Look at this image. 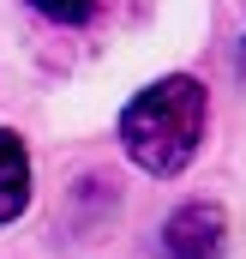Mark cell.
<instances>
[{
  "label": "cell",
  "mask_w": 246,
  "mask_h": 259,
  "mask_svg": "<svg viewBox=\"0 0 246 259\" xmlns=\"http://www.w3.org/2000/svg\"><path fill=\"white\" fill-rule=\"evenodd\" d=\"M228 247V211L216 199H192L162 223V253L168 259H222Z\"/></svg>",
  "instance_id": "7a4b0ae2"
},
{
  "label": "cell",
  "mask_w": 246,
  "mask_h": 259,
  "mask_svg": "<svg viewBox=\"0 0 246 259\" xmlns=\"http://www.w3.org/2000/svg\"><path fill=\"white\" fill-rule=\"evenodd\" d=\"M30 211V151L12 127H0V223Z\"/></svg>",
  "instance_id": "3957f363"
},
{
  "label": "cell",
  "mask_w": 246,
  "mask_h": 259,
  "mask_svg": "<svg viewBox=\"0 0 246 259\" xmlns=\"http://www.w3.org/2000/svg\"><path fill=\"white\" fill-rule=\"evenodd\" d=\"M210 127V97L192 72H162L120 109V151L156 181H174L198 157Z\"/></svg>",
  "instance_id": "6da1fadb"
},
{
  "label": "cell",
  "mask_w": 246,
  "mask_h": 259,
  "mask_svg": "<svg viewBox=\"0 0 246 259\" xmlns=\"http://www.w3.org/2000/svg\"><path fill=\"white\" fill-rule=\"evenodd\" d=\"M42 18H54V24H84V18H96V0H30Z\"/></svg>",
  "instance_id": "277c9868"
}]
</instances>
